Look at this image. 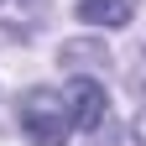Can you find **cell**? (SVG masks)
<instances>
[{
    "instance_id": "obj_4",
    "label": "cell",
    "mask_w": 146,
    "mask_h": 146,
    "mask_svg": "<svg viewBox=\"0 0 146 146\" xmlns=\"http://www.w3.org/2000/svg\"><path fill=\"white\" fill-rule=\"evenodd\" d=\"M58 63H63V68H78V63H94V68H104V63H110V52H104L99 42H89V36H78V42H68V47L58 52Z\"/></svg>"
},
{
    "instance_id": "obj_6",
    "label": "cell",
    "mask_w": 146,
    "mask_h": 146,
    "mask_svg": "<svg viewBox=\"0 0 146 146\" xmlns=\"http://www.w3.org/2000/svg\"><path fill=\"white\" fill-rule=\"evenodd\" d=\"M0 5H5V0H0Z\"/></svg>"
},
{
    "instance_id": "obj_1",
    "label": "cell",
    "mask_w": 146,
    "mask_h": 146,
    "mask_svg": "<svg viewBox=\"0 0 146 146\" xmlns=\"http://www.w3.org/2000/svg\"><path fill=\"white\" fill-rule=\"evenodd\" d=\"M16 125H21V136L31 146H68L73 131H78L73 110H68V94L47 89V84H36V89H26L16 99Z\"/></svg>"
},
{
    "instance_id": "obj_5",
    "label": "cell",
    "mask_w": 146,
    "mask_h": 146,
    "mask_svg": "<svg viewBox=\"0 0 146 146\" xmlns=\"http://www.w3.org/2000/svg\"><path fill=\"white\" fill-rule=\"evenodd\" d=\"M131 141H136V146H146V104L136 110V120H131Z\"/></svg>"
},
{
    "instance_id": "obj_7",
    "label": "cell",
    "mask_w": 146,
    "mask_h": 146,
    "mask_svg": "<svg viewBox=\"0 0 146 146\" xmlns=\"http://www.w3.org/2000/svg\"><path fill=\"white\" fill-rule=\"evenodd\" d=\"M141 52H146V47H141Z\"/></svg>"
},
{
    "instance_id": "obj_3",
    "label": "cell",
    "mask_w": 146,
    "mask_h": 146,
    "mask_svg": "<svg viewBox=\"0 0 146 146\" xmlns=\"http://www.w3.org/2000/svg\"><path fill=\"white\" fill-rule=\"evenodd\" d=\"M73 16H78L84 26H104V31H120L136 21V0H78L73 5Z\"/></svg>"
},
{
    "instance_id": "obj_2",
    "label": "cell",
    "mask_w": 146,
    "mask_h": 146,
    "mask_svg": "<svg viewBox=\"0 0 146 146\" xmlns=\"http://www.w3.org/2000/svg\"><path fill=\"white\" fill-rule=\"evenodd\" d=\"M63 94H68V110H73V125H78V131H89V136H94L99 125H110V89H104L99 78L73 73Z\"/></svg>"
}]
</instances>
